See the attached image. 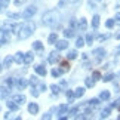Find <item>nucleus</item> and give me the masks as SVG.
Wrapping results in <instances>:
<instances>
[{
    "label": "nucleus",
    "mask_w": 120,
    "mask_h": 120,
    "mask_svg": "<svg viewBox=\"0 0 120 120\" xmlns=\"http://www.w3.org/2000/svg\"><path fill=\"white\" fill-rule=\"evenodd\" d=\"M86 86L87 87H94L95 86V80L94 79H86Z\"/></svg>",
    "instance_id": "obj_31"
},
{
    "label": "nucleus",
    "mask_w": 120,
    "mask_h": 120,
    "mask_svg": "<svg viewBox=\"0 0 120 120\" xmlns=\"http://www.w3.org/2000/svg\"><path fill=\"white\" fill-rule=\"evenodd\" d=\"M94 55H96V56H105V49H102V48H99V49H95L94 50Z\"/></svg>",
    "instance_id": "obj_18"
},
{
    "label": "nucleus",
    "mask_w": 120,
    "mask_h": 120,
    "mask_svg": "<svg viewBox=\"0 0 120 120\" xmlns=\"http://www.w3.org/2000/svg\"><path fill=\"white\" fill-rule=\"evenodd\" d=\"M117 107H119V110H120V104H119V105H117Z\"/></svg>",
    "instance_id": "obj_49"
},
{
    "label": "nucleus",
    "mask_w": 120,
    "mask_h": 120,
    "mask_svg": "<svg viewBox=\"0 0 120 120\" xmlns=\"http://www.w3.org/2000/svg\"><path fill=\"white\" fill-rule=\"evenodd\" d=\"M41 21H43V24L48 25V27H56L59 24V13L55 12V11H49V12H46L43 15Z\"/></svg>",
    "instance_id": "obj_1"
},
{
    "label": "nucleus",
    "mask_w": 120,
    "mask_h": 120,
    "mask_svg": "<svg viewBox=\"0 0 120 120\" xmlns=\"http://www.w3.org/2000/svg\"><path fill=\"white\" fill-rule=\"evenodd\" d=\"M50 89H52L53 95H58V94H59V90H61V89H59V86H56V85H52V86H50Z\"/></svg>",
    "instance_id": "obj_29"
},
{
    "label": "nucleus",
    "mask_w": 120,
    "mask_h": 120,
    "mask_svg": "<svg viewBox=\"0 0 120 120\" xmlns=\"http://www.w3.org/2000/svg\"><path fill=\"white\" fill-rule=\"evenodd\" d=\"M111 79H114V74H113V73H110V74H107V76L102 77L104 82H111Z\"/></svg>",
    "instance_id": "obj_28"
},
{
    "label": "nucleus",
    "mask_w": 120,
    "mask_h": 120,
    "mask_svg": "<svg viewBox=\"0 0 120 120\" xmlns=\"http://www.w3.org/2000/svg\"><path fill=\"white\" fill-rule=\"evenodd\" d=\"M64 2H65V0H61V6H62V4H64Z\"/></svg>",
    "instance_id": "obj_47"
},
{
    "label": "nucleus",
    "mask_w": 120,
    "mask_h": 120,
    "mask_svg": "<svg viewBox=\"0 0 120 120\" xmlns=\"http://www.w3.org/2000/svg\"><path fill=\"white\" fill-rule=\"evenodd\" d=\"M55 43H56V49L58 50H64V49L68 48V41L67 40H56Z\"/></svg>",
    "instance_id": "obj_5"
},
{
    "label": "nucleus",
    "mask_w": 120,
    "mask_h": 120,
    "mask_svg": "<svg viewBox=\"0 0 120 120\" xmlns=\"http://www.w3.org/2000/svg\"><path fill=\"white\" fill-rule=\"evenodd\" d=\"M117 119H119V120H120V116H119V117H117Z\"/></svg>",
    "instance_id": "obj_50"
},
{
    "label": "nucleus",
    "mask_w": 120,
    "mask_h": 120,
    "mask_svg": "<svg viewBox=\"0 0 120 120\" xmlns=\"http://www.w3.org/2000/svg\"><path fill=\"white\" fill-rule=\"evenodd\" d=\"M48 61H49V64L58 62V61H59V53H58V52H52V53L49 55V59H48Z\"/></svg>",
    "instance_id": "obj_6"
},
{
    "label": "nucleus",
    "mask_w": 120,
    "mask_h": 120,
    "mask_svg": "<svg viewBox=\"0 0 120 120\" xmlns=\"http://www.w3.org/2000/svg\"><path fill=\"white\" fill-rule=\"evenodd\" d=\"M108 114H110V108H105V110H104V111H102V113H101V119H105V117H107V116H108Z\"/></svg>",
    "instance_id": "obj_34"
},
{
    "label": "nucleus",
    "mask_w": 120,
    "mask_h": 120,
    "mask_svg": "<svg viewBox=\"0 0 120 120\" xmlns=\"http://www.w3.org/2000/svg\"><path fill=\"white\" fill-rule=\"evenodd\" d=\"M13 61H15L16 64H22V62H24V53H22V52H16L15 56H13Z\"/></svg>",
    "instance_id": "obj_10"
},
{
    "label": "nucleus",
    "mask_w": 120,
    "mask_h": 120,
    "mask_svg": "<svg viewBox=\"0 0 120 120\" xmlns=\"http://www.w3.org/2000/svg\"><path fill=\"white\" fill-rule=\"evenodd\" d=\"M99 98L102 99V101H108V99H110V92H108V90H102V92L99 94Z\"/></svg>",
    "instance_id": "obj_17"
},
{
    "label": "nucleus",
    "mask_w": 120,
    "mask_h": 120,
    "mask_svg": "<svg viewBox=\"0 0 120 120\" xmlns=\"http://www.w3.org/2000/svg\"><path fill=\"white\" fill-rule=\"evenodd\" d=\"M13 101H15L18 105H21V104H24V102H25V96L22 95V94H18V95L13 96Z\"/></svg>",
    "instance_id": "obj_9"
},
{
    "label": "nucleus",
    "mask_w": 120,
    "mask_h": 120,
    "mask_svg": "<svg viewBox=\"0 0 120 120\" xmlns=\"http://www.w3.org/2000/svg\"><path fill=\"white\" fill-rule=\"evenodd\" d=\"M67 96H68V98H73V92L71 90H67Z\"/></svg>",
    "instance_id": "obj_45"
},
{
    "label": "nucleus",
    "mask_w": 120,
    "mask_h": 120,
    "mask_svg": "<svg viewBox=\"0 0 120 120\" xmlns=\"http://www.w3.org/2000/svg\"><path fill=\"white\" fill-rule=\"evenodd\" d=\"M83 45H85V40H83L82 37H79L76 40V46H77V48H83Z\"/></svg>",
    "instance_id": "obj_30"
},
{
    "label": "nucleus",
    "mask_w": 120,
    "mask_h": 120,
    "mask_svg": "<svg viewBox=\"0 0 120 120\" xmlns=\"http://www.w3.org/2000/svg\"><path fill=\"white\" fill-rule=\"evenodd\" d=\"M6 105H8L9 110H12V111H16V110H18V104L15 102V101H8Z\"/></svg>",
    "instance_id": "obj_15"
},
{
    "label": "nucleus",
    "mask_w": 120,
    "mask_h": 120,
    "mask_svg": "<svg viewBox=\"0 0 120 120\" xmlns=\"http://www.w3.org/2000/svg\"><path fill=\"white\" fill-rule=\"evenodd\" d=\"M50 74H52L53 77H59V76H61V70H55V68H53Z\"/></svg>",
    "instance_id": "obj_35"
},
{
    "label": "nucleus",
    "mask_w": 120,
    "mask_h": 120,
    "mask_svg": "<svg viewBox=\"0 0 120 120\" xmlns=\"http://www.w3.org/2000/svg\"><path fill=\"white\" fill-rule=\"evenodd\" d=\"M28 111H30L31 114H37V113H39V105L36 104V102L28 104Z\"/></svg>",
    "instance_id": "obj_12"
},
{
    "label": "nucleus",
    "mask_w": 120,
    "mask_h": 120,
    "mask_svg": "<svg viewBox=\"0 0 120 120\" xmlns=\"http://www.w3.org/2000/svg\"><path fill=\"white\" fill-rule=\"evenodd\" d=\"M70 70V64H68L67 61H64L62 64H61V73H64V71H68Z\"/></svg>",
    "instance_id": "obj_22"
},
{
    "label": "nucleus",
    "mask_w": 120,
    "mask_h": 120,
    "mask_svg": "<svg viewBox=\"0 0 120 120\" xmlns=\"http://www.w3.org/2000/svg\"><path fill=\"white\" fill-rule=\"evenodd\" d=\"M27 85H28V83H27V80H24V79H16L15 80V86L19 90H24L25 87H27Z\"/></svg>",
    "instance_id": "obj_4"
},
{
    "label": "nucleus",
    "mask_w": 120,
    "mask_h": 120,
    "mask_svg": "<svg viewBox=\"0 0 120 120\" xmlns=\"http://www.w3.org/2000/svg\"><path fill=\"white\" fill-rule=\"evenodd\" d=\"M83 95H85V87H77V89L73 92V96H76V98H80Z\"/></svg>",
    "instance_id": "obj_14"
},
{
    "label": "nucleus",
    "mask_w": 120,
    "mask_h": 120,
    "mask_svg": "<svg viewBox=\"0 0 120 120\" xmlns=\"http://www.w3.org/2000/svg\"><path fill=\"white\" fill-rule=\"evenodd\" d=\"M76 2H79V0H68V3H76Z\"/></svg>",
    "instance_id": "obj_46"
},
{
    "label": "nucleus",
    "mask_w": 120,
    "mask_h": 120,
    "mask_svg": "<svg viewBox=\"0 0 120 120\" xmlns=\"http://www.w3.org/2000/svg\"><path fill=\"white\" fill-rule=\"evenodd\" d=\"M13 62V56H11V55H9V56H6L4 58V62H3V67L4 68H9L11 67V64Z\"/></svg>",
    "instance_id": "obj_16"
},
{
    "label": "nucleus",
    "mask_w": 120,
    "mask_h": 120,
    "mask_svg": "<svg viewBox=\"0 0 120 120\" xmlns=\"http://www.w3.org/2000/svg\"><path fill=\"white\" fill-rule=\"evenodd\" d=\"M25 2H27V0H15L13 3H15V6H21V4H24Z\"/></svg>",
    "instance_id": "obj_37"
},
{
    "label": "nucleus",
    "mask_w": 120,
    "mask_h": 120,
    "mask_svg": "<svg viewBox=\"0 0 120 120\" xmlns=\"http://www.w3.org/2000/svg\"><path fill=\"white\" fill-rule=\"evenodd\" d=\"M105 27H107V28H113L114 27V19H108L105 22Z\"/></svg>",
    "instance_id": "obj_32"
},
{
    "label": "nucleus",
    "mask_w": 120,
    "mask_h": 120,
    "mask_svg": "<svg viewBox=\"0 0 120 120\" xmlns=\"http://www.w3.org/2000/svg\"><path fill=\"white\" fill-rule=\"evenodd\" d=\"M12 85H13V80H12V79H6V86L11 87Z\"/></svg>",
    "instance_id": "obj_40"
},
{
    "label": "nucleus",
    "mask_w": 120,
    "mask_h": 120,
    "mask_svg": "<svg viewBox=\"0 0 120 120\" xmlns=\"http://www.w3.org/2000/svg\"><path fill=\"white\" fill-rule=\"evenodd\" d=\"M76 56H77V52H76V50H70V52L67 53V58L68 59H74Z\"/></svg>",
    "instance_id": "obj_27"
},
{
    "label": "nucleus",
    "mask_w": 120,
    "mask_h": 120,
    "mask_svg": "<svg viewBox=\"0 0 120 120\" xmlns=\"http://www.w3.org/2000/svg\"><path fill=\"white\" fill-rule=\"evenodd\" d=\"M87 27V21L85 19V18H80L79 19V24H77V28H79V31H85Z\"/></svg>",
    "instance_id": "obj_7"
},
{
    "label": "nucleus",
    "mask_w": 120,
    "mask_h": 120,
    "mask_svg": "<svg viewBox=\"0 0 120 120\" xmlns=\"http://www.w3.org/2000/svg\"><path fill=\"white\" fill-rule=\"evenodd\" d=\"M8 4H9V0H0V12H2L4 8H8Z\"/></svg>",
    "instance_id": "obj_26"
},
{
    "label": "nucleus",
    "mask_w": 120,
    "mask_h": 120,
    "mask_svg": "<svg viewBox=\"0 0 120 120\" xmlns=\"http://www.w3.org/2000/svg\"><path fill=\"white\" fill-rule=\"evenodd\" d=\"M92 41H94V37H92V34H87L86 36V45H92Z\"/></svg>",
    "instance_id": "obj_33"
},
{
    "label": "nucleus",
    "mask_w": 120,
    "mask_h": 120,
    "mask_svg": "<svg viewBox=\"0 0 120 120\" xmlns=\"http://www.w3.org/2000/svg\"><path fill=\"white\" fill-rule=\"evenodd\" d=\"M87 104H89V107H96V105H99V101L94 98V99H90V101H87Z\"/></svg>",
    "instance_id": "obj_24"
},
{
    "label": "nucleus",
    "mask_w": 120,
    "mask_h": 120,
    "mask_svg": "<svg viewBox=\"0 0 120 120\" xmlns=\"http://www.w3.org/2000/svg\"><path fill=\"white\" fill-rule=\"evenodd\" d=\"M114 19H116V24H119V25H120V12H119V13H116Z\"/></svg>",
    "instance_id": "obj_39"
},
{
    "label": "nucleus",
    "mask_w": 120,
    "mask_h": 120,
    "mask_svg": "<svg viewBox=\"0 0 120 120\" xmlns=\"http://www.w3.org/2000/svg\"><path fill=\"white\" fill-rule=\"evenodd\" d=\"M107 37H108V36H98V40H99V41H102V40H105Z\"/></svg>",
    "instance_id": "obj_43"
},
{
    "label": "nucleus",
    "mask_w": 120,
    "mask_h": 120,
    "mask_svg": "<svg viewBox=\"0 0 120 120\" xmlns=\"http://www.w3.org/2000/svg\"><path fill=\"white\" fill-rule=\"evenodd\" d=\"M33 61H34V53H33V52H28V53L24 55V62L27 64V65H28V64H31Z\"/></svg>",
    "instance_id": "obj_8"
},
{
    "label": "nucleus",
    "mask_w": 120,
    "mask_h": 120,
    "mask_svg": "<svg viewBox=\"0 0 120 120\" xmlns=\"http://www.w3.org/2000/svg\"><path fill=\"white\" fill-rule=\"evenodd\" d=\"M117 39H120V34H117Z\"/></svg>",
    "instance_id": "obj_48"
},
{
    "label": "nucleus",
    "mask_w": 120,
    "mask_h": 120,
    "mask_svg": "<svg viewBox=\"0 0 120 120\" xmlns=\"http://www.w3.org/2000/svg\"><path fill=\"white\" fill-rule=\"evenodd\" d=\"M34 28H36L34 22H27V24L21 25V28L18 30V39H19V40H25V39H28L30 36L34 33Z\"/></svg>",
    "instance_id": "obj_2"
},
{
    "label": "nucleus",
    "mask_w": 120,
    "mask_h": 120,
    "mask_svg": "<svg viewBox=\"0 0 120 120\" xmlns=\"http://www.w3.org/2000/svg\"><path fill=\"white\" fill-rule=\"evenodd\" d=\"M64 36H65L67 39H70V37H74V36H76V33H74V31H73L71 28H67L65 31H64Z\"/></svg>",
    "instance_id": "obj_20"
},
{
    "label": "nucleus",
    "mask_w": 120,
    "mask_h": 120,
    "mask_svg": "<svg viewBox=\"0 0 120 120\" xmlns=\"http://www.w3.org/2000/svg\"><path fill=\"white\" fill-rule=\"evenodd\" d=\"M98 25H99V15H95L92 18V27H94V28H98Z\"/></svg>",
    "instance_id": "obj_19"
},
{
    "label": "nucleus",
    "mask_w": 120,
    "mask_h": 120,
    "mask_svg": "<svg viewBox=\"0 0 120 120\" xmlns=\"http://www.w3.org/2000/svg\"><path fill=\"white\" fill-rule=\"evenodd\" d=\"M30 83H31V85H37V77L33 76V77H31V80H30Z\"/></svg>",
    "instance_id": "obj_38"
},
{
    "label": "nucleus",
    "mask_w": 120,
    "mask_h": 120,
    "mask_svg": "<svg viewBox=\"0 0 120 120\" xmlns=\"http://www.w3.org/2000/svg\"><path fill=\"white\" fill-rule=\"evenodd\" d=\"M92 79H94V80L101 79V73H99V71H94V76H92Z\"/></svg>",
    "instance_id": "obj_36"
},
{
    "label": "nucleus",
    "mask_w": 120,
    "mask_h": 120,
    "mask_svg": "<svg viewBox=\"0 0 120 120\" xmlns=\"http://www.w3.org/2000/svg\"><path fill=\"white\" fill-rule=\"evenodd\" d=\"M33 48L36 50H43V45H41V41H34V43H33Z\"/></svg>",
    "instance_id": "obj_23"
},
{
    "label": "nucleus",
    "mask_w": 120,
    "mask_h": 120,
    "mask_svg": "<svg viewBox=\"0 0 120 120\" xmlns=\"http://www.w3.org/2000/svg\"><path fill=\"white\" fill-rule=\"evenodd\" d=\"M0 70H2V65H0Z\"/></svg>",
    "instance_id": "obj_51"
},
{
    "label": "nucleus",
    "mask_w": 120,
    "mask_h": 120,
    "mask_svg": "<svg viewBox=\"0 0 120 120\" xmlns=\"http://www.w3.org/2000/svg\"><path fill=\"white\" fill-rule=\"evenodd\" d=\"M31 95H33V96H39V92H37V89H36V87H33V89H31Z\"/></svg>",
    "instance_id": "obj_41"
},
{
    "label": "nucleus",
    "mask_w": 120,
    "mask_h": 120,
    "mask_svg": "<svg viewBox=\"0 0 120 120\" xmlns=\"http://www.w3.org/2000/svg\"><path fill=\"white\" fill-rule=\"evenodd\" d=\"M36 12H37V8H36V6H30V8H27V9H25L24 13H22L21 16H22V18H27V19H28V18H31Z\"/></svg>",
    "instance_id": "obj_3"
},
{
    "label": "nucleus",
    "mask_w": 120,
    "mask_h": 120,
    "mask_svg": "<svg viewBox=\"0 0 120 120\" xmlns=\"http://www.w3.org/2000/svg\"><path fill=\"white\" fill-rule=\"evenodd\" d=\"M39 87H40V90H41V92H45V90H46V85H43V83H41Z\"/></svg>",
    "instance_id": "obj_44"
},
{
    "label": "nucleus",
    "mask_w": 120,
    "mask_h": 120,
    "mask_svg": "<svg viewBox=\"0 0 120 120\" xmlns=\"http://www.w3.org/2000/svg\"><path fill=\"white\" fill-rule=\"evenodd\" d=\"M56 40H58V36H56V33H52V34L49 36V43H52V45H53Z\"/></svg>",
    "instance_id": "obj_25"
},
{
    "label": "nucleus",
    "mask_w": 120,
    "mask_h": 120,
    "mask_svg": "<svg viewBox=\"0 0 120 120\" xmlns=\"http://www.w3.org/2000/svg\"><path fill=\"white\" fill-rule=\"evenodd\" d=\"M21 15H18V13H9V18H19Z\"/></svg>",
    "instance_id": "obj_42"
},
{
    "label": "nucleus",
    "mask_w": 120,
    "mask_h": 120,
    "mask_svg": "<svg viewBox=\"0 0 120 120\" xmlns=\"http://www.w3.org/2000/svg\"><path fill=\"white\" fill-rule=\"evenodd\" d=\"M34 70H36V73H37V74L43 76V77L48 74V71H46V68H45L43 65H36V67H34Z\"/></svg>",
    "instance_id": "obj_11"
},
{
    "label": "nucleus",
    "mask_w": 120,
    "mask_h": 120,
    "mask_svg": "<svg viewBox=\"0 0 120 120\" xmlns=\"http://www.w3.org/2000/svg\"><path fill=\"white\" fill-rule=\"evenodd\" d=\"M9 95V87H3L0 86V99H4Z\"/></svg>",
    "instance_id": "obj_13"
},
{
    "label": "nucleus",
    "mask_w": 120,
    "mask_h": 120,
    "mask_svg": "<svg viewBox=\"0 0 120 120\" xmlns=\"http://www.w3.org/2000/svg\"><path fill=\"white\" fill-rule=\"evenodd\" d=\"M67 110H68V104H64V105H61V107H59L58 114H59V116H62V114L67 113Z\"/></svg>",
    "instance_id": "obj_21"
}]
</instances>
